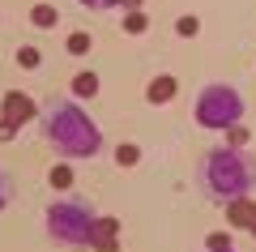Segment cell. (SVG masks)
Returning <instances> with one entry per match:
<instances>
[{
	"mask_svg": "<svg viewBox=\"0 0 256 252\" xmlns=\"http://www.w3.org/2000/svg\"><path fill=\"white\" fill-rule=\"evenodd\" d=\"M38 124H43L47 145L56 154H64V158H90V154L102 150L98 120L77 99H52L47 107H38Z\"/></svg>",
	"mask_w": 256,
	"mask_h": 252,
	"instance_id": "cell-1",
	"label": "cell"
},
{
	"mask_svg": "<svg viewBox=\"0 0 256 252\" xmlns=\"http://www.w3.org/2000/svg\"><path fill=\"white\" fill-rule=\"evenodd\" d=\"M201 188L210 192L218 205L235 197H248L256 188V158L252 150H235V145H218L201 158Z\"/></svg>",
	"mask_w": 256,
	"mask_h": 252,
	"instance_id": "cell-2",
	"label": "cell"
},
{
	"mask_svg": "<svg viewBox=\"0 0 256 252\" xmlns=\"http://www.w3.org/2000/svg\"><path fill=\"white\" fill-rule=\"evenodd\" d=\"M94 214H98V209H94L90 197L68 192V197H56L52 205H47L43 222H47V235H52L56 243H64V248H86Z\"/></svg>",
	"mask_w": 256,
	"mask_h": 252,
	"instance_id": "cell-3",
	"label": "cell"
},
{
	"mask_svg": "<svg viewBox=\"0 0 256 252\" xmlns=\"http://www.w3.org/2000/svg\"><path fill=\"white\" fill-rule=\"evenodd\" d=\"M239 120H244V94H239L235 86H226V81H210V86L196 94V124H201V128L222 133V128L239 124Z\"/></svg>",
	"mask_w": 256,
	"mask_h": 252,
	"instance_id": "cell-4",
	"label": "cell"
},
{
	"mask_svg": "<svg viewBox=\"0 0 256 252\" xmlns=\"http://www.w3.org/2000/svg\"><path fill=\"white\" fill-rule=\"evenodd\" d=\"M120 235H124V226H120V218L116 214H94V222H90V248L94 252H120Z\"/></svg>",
	"mask_w": 256,
	"mask_h": 252,
	"instance_id": "cell-5",
	"label": "cell"
},
{
	"mask_svg": "<svg viewBox=\"0 0 256 252\" xmlns=\"http://www.w3.org/2000/svg\"><path fill=\"white\" fill-rule=\"evenodd\" d=\"M38 116V103L30 99L26 90H4V99H0V120H9V124H26V120Z\"/></svg>",
	"mask_w": 256,
	"mask_h": 252,
	"instance_id": "cell-6",
	"label": "cell"
},
{
	"mask_svg": "<svg viewBox=\"0 0 256 252\" xmlns=\"http://www.w3.org/2000/svg\"><path fill=\"white\" fill-rule=\"evenodd\" d=\"M175 90H180V81H175L171 73H158V77L146 86V103L162 107V103H171V99H175Z\"/></svg>",
	"mask_w": 256,
	"mask_h": 252,
	"instance_id": "cell-7",
	"label": "cell"
},
{
	"mask_svg": "<svg viewBox=\"0 0 256 252\" xmlns=\"http://www.w3.org/2000/svg\"><path fill=\"white\" fill-rule=\"evenodd\" d=\"M226 226H244L248 231V222H252V214H256V201L252 197H235V201H226Z\"/></svg>",
	"mask_w": 256,
	"mask_h": 252,
	"instance_id": "cell-8",
	"label": "cell"
},
{
	"mask_svg": "<svg viewBox=\"0 0 256 252\" xmlns=\"http://www.w3.org/2000/svg\"><path fill=\"white\" fill-rule=\"evenodd\" d=\"M94 94H98V73H94V69H82V73L73 77V94H68V99L86 103V99H94Z\"/></svg>",
	"mask_w": 256,
	"mask_h": 252,
	"instance_id": "cell-9",
	"label": "cell"
},
{
	"mask_svg": "<svg viewBox=\"0 0 256 252\" xmlns=\"http://www.w3.org/2000/svg\"><path fill=\"white\" fill-rule=\"evenodd\" d=\"M56 22H60V9L47 5V0H38L34 9H30V26H34V30H52Z\"/></svg>",
	"mask_w": 256,
	"mask_h": 252,
	"instance_id": "cell-10",
	"label": "cell"
},
{
	"mask_svg": "<svg viewBox=\"0 0 256 252\" xmlns=\"http://www.w3.org/2000/svg\"><path fill=\"white\" fill-rule=\"evenodd\" d=\"M205 252H239L235 243H230V226L226 231H210L205 235Z\"/></svg>",
	"mask_w": 256,
	"mask_h": 252,
	"instance_id": "cell-11",
	"label": "cell"
},
{
	"mask_svg": "<svg viewBox=\"0 0 256 252\" xmlns=\"http://www.w3.org/2000/svg\"><path fill=\"white\" fill-rule=\"evenodd\" d=\"M175 35H180V39H196V35H201V18H196V13L175 18Z\"/></svg>",
	"mask_w": 256,
	"mask_h": 252,
	"instance_id": "cell-12",
	"label": "cell"
},
{
	"mask_svg": "<svg viewBox=\"0 0 256 252\" xmlns=\"http://www.w3.org/2000/svg\"><path fill=\"white\" fill-rule=\"evenodd\" d=\"M116 162H120V167H137V162H141V145L120 141V145H116Z\"/></svg>",
	"mask_w": 256,
	"mask_h": 252,
	"instance_id": "cell-13",
	"label": "cell"
},
{
	"mask_svg": "<svg viewBox=\"0 0 256 252\" xmlns=\"http://www.w3.org/2000/svg\"><path fill=\"white\" fill-rule=\"evenodd\" d=\"M146 26H150L146 9H124V35H141Z\"/></svg>",
	"mask_w": 256,
	"mask_h": 252,
	"instance_id": "cell-14",
	"label": "cell"
},
{
	"mask_svg": "<svg viewBox=\"0 0 256 252\" xmlns=\"http://www.w3.org/2000/svg\"><path fill=\"white\" fill-rule=\"evenodd\" d=\"M64 47H68V56H86V52L94 47V39H90V30H73Z\"/></svg>",
	"mask_w": 256,
	"mask_h": 252,
	"instance_id": "cell-15",
	"label": "cell"
},
{
	"mask_svg": "<svg viewBox=\"0 0 256 252\" xmlns=\"http://www.w3.org/2000/svg\"><path fill=\"white\" fill-rule=\"evenodd\" d=\"M47 184H52V188H68V184H73V167H68V162H56L52 171H47Z\"/></svg>",
	"mask_w": 256,
	"mask_h": 252,
	"instance_id": "cell-16",
	"label": "cell"
},
{
	"mask_svg": "<svg viewBox=\"0 0 256 252\" xmlns=\"http://www.w3.org/2000/svg\"><path fill=\"white\" fill-rule=\"evenodd\" d=\"M222 133H226V145H235V150H248V141H252V133L244 128V120L230 124V128H222Z\"/></svg>",
	"mask_w": 256,
	"mask_h": 252,
	"instance_id": "cell-17",
	"label": "cell"
},
{
	"mask_svg": "<svg viewBox=\"0 0 256 252\" xmlns=\"http://www.w3.org/2000/svg\"><path fill=\"white\" fill-rule=\"evenodd\" d=\"M38 60H43V52H38V47H18V64H22V69H38Z\"/></svg>",
	"mask_w": 256,
	"mask_h": 252,
	"instance_id": "cell-18",
	"label": "cell"
},
{
	"mask_svg": "<svg viewBox=\"0 0 256 252\" xmlns=\"http://www.w3.org/2000/svg\"><path fill=\"white\" fill-rule=\"evenodd\" d=\"M22 128L18 124H9V120H0V141H13V137H18Z\"/></svg>",
	"mask_w": 256,
	"mask_h": 252,
	"instance_id": "cell-19",
	"label": "cell"
},
{
	"mask_svg": "<svg viewBox=\"0 0 256 252\" xmlns=\"http://www.w3.org/2000/svg\"><path fill=\"white\" fill-rule=\"evenodd\" d=\"M9 205V175H4V167H0V209Z\"/></svg>",
	"mask_w": 256,
	"mask_h": 252,
	"instance_id": "cell-20",
	"label": "cell"
},
{
	"mask_svg": "<svg viewBox=\"0 0 256 252\" xmlns=\"http://www.w3.org/2000/svg\"><path fill=\"white\" fill-rule=\"evenodd\" d=\"M77 5H86V9H116V0H77Z\"/></svg>",
	"mask_w": 256,
	"mask_h": 252,
	"instance_id": "cell-21",
	"label": "cell"
},
{
	"mask_svg": "<svg viewBox=\"0 0 256 252\" xmlns=\"http://www.w3.org/2000/svg\"><path fill=\"white\" fill-rule=\"evenodd\" d=\"M116 9H141V0H116Z\"/></svg>",
	"mask_w": 256,
	"mask_h": 252,
	"instance_id": "cell-22",
	"label": "cell"
},
{
	"mask_svg": "<svg viewBox=\"0 0 256 252\" xmlns=\"http://www.w3.org/2000/svg\"><path fill=\"white\" fill-rule=\"evenodd\" d=\"M248 231H252V239H256V214H252V222H248Z\"/></svg>",
	"mask_w": 256,
	"mask_h": 252,
	"instance_id": "cell-23",
	"label": "cell"
}]
</instances>
